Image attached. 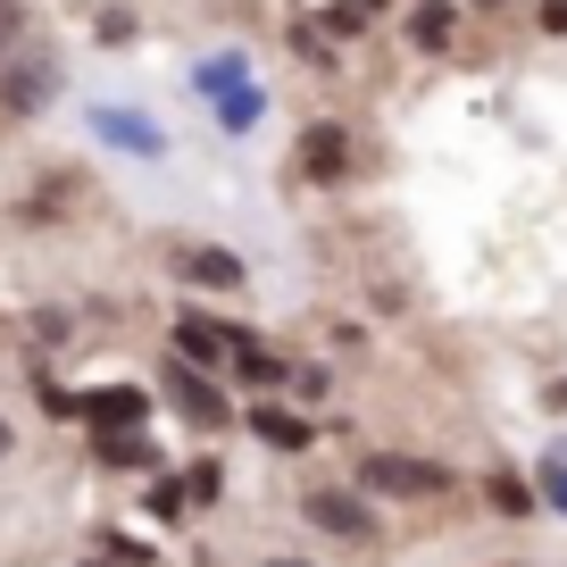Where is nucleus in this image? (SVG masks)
I'll use <instances>...</instances> for the list:
<instances>
[{
	"label": "nucleus",
	"mask_w": 567,
	"mask_h": 567,
	"mask_svg": "<svg viewBox=\"0 0 567 567\" xmlns=\"http://www.w3.org/2000/svg\"><path fill=\"white\" fill-rule=\"evenodd\" d=\"M451 484L460 476L443 460H417V451H368L359 460V493L368 501H443Z\"/></svg>",
	"instance_id": "f257e3e1"
},
{
	"label": "nucleus",
	"mask_w": 567,
	"mask_h": 567,
	"mask_svg": "<svg viewBox=\"0 0 567 567\" xmlns=\"http://www.w3.org/2000/svg\"><path fill=\"white\" fill-rule=\"evenodd\" d=\"M309 526L318 534H334V543H375L384 534V517H375V501L359 493V484H309Z\"/></svg>",
	"instance_id": "f03ea898"
},
{
	"label": "nucleus",
	"mask_w": 567,
	"mask_h": 567,
	"mask_svg": "<svg viewBox=\"0 0 567 567\" xmlns=\"http://www.w3.org/2000/svg\"><path fill=\"white\" fill-rule=\"evenodd\" d=\"M75 401H84L92 434H142L151 425V392L142 384H101V392H75Z\"/></svg>",
	"instance_id": "7ed1b4c3"
},
{
	"label": "nucleus",
	"mask_w": 567,
	"mask_h": 567,
	"mask_svg": "<svg viewBox=\"0 0 567 567\" xmlns=\"http://www.w3.org/2000/svg\"><path fill=\"white\" fill-rule=\"evenodd\" d=\"M234 334H243V326H226V318H200V309H184L176 318V359L184 368H234Z\"/></svg>",
	"instance_id": "20e7f679"
},
{
	"label": "nucleus",
	"mask_w": 567,
	"mask_h": 567,
	"mask_svg": "<svg viewBox=\"0 0 567 567\" xmlns=\"http://www.w3.org/2000/svg\"><path fill=\"white\" fill-rule=\"evenodd\" d=\"M176 276H184V284H200V292H243L250 267L234 259L226 243H184V250H176Z\"/></svg>",
	"instance_id": "39448f33"
},
{
	"label": "nucleus",
	"mask_w": 567,
	"mask_h": 567,
	"mask_svg": "<svg viewBox=\"0 0 567 567\" xmlns=\"http://www.w3.org/2000/svg\"><path fill=\"white\" fill-rule=\"evenodd\" d=\"M51 92H59L51 59H18V68H0V117H34Z\"/></svg>",
	"instance_id": "423d86ee"
},
{
	"label": "nucleus",
	"mask_w": 567,
	"mask_h": 567,
	"mask_svg": "<svg viewBox=\"0 0 567 567\" xmlns=\"http://www.w3.org/2000/svg\"><path fill=\"white\" fill-rule=\"evenodd\" d=\"M167 392H176V409H184V417L200 425V434H217V425L234 417V409H226V392H217V384H209L200 368H184V359L167 368Z\"/></svg>",
	"instance_id": "0eeeda50"
},
{
	"label": "nucleus",
	"mask_w": 567,
	"mask_h": 567,
	"mask_svg": "<svg viewBox=\"0 0 567 567\" xmlns=\"http://www.w3.org/2000/svg\"><path fill=\"white\" fill-rule=\"evenodd\" d=\"M301 176H318V184L351 176V125H334V117L309 125V134H301Z\"/></svg>",
	"instance_id": "6e6552de"
},
{
	"label": "nucleus",
	"mask_w": 567,
	"mask_h": 567,
	"mask_svg": "<svg viewBox=\"0 0 567 567\" xmlns=\"http://www.w3.org/2000/svg\"><path fill=\"white\" fill-rule=\"evenodd\" d=\"M92 125H101L109 142H117V151H134V159H159L167 142H159V125L142 117V109H92Z\"/></svg>",
	"instance_id": "1a4fd4ad"
},
{
	"label": "nucleus",
	"mask_w": 567,
	"mask_h": 567,
	"mask_svg": "<svg viewBox=\"0 0 567 567\" xmlns=\"http://www.w3.org/2000/svg\"><path fill=\"white\" fill-rule=\"evenodd\" d=\"M250 434H259L267 451H309V443H318V425H309V417H292V409H276V401H259V409H250Z\"/></svg>",
	"instance_id": "9d476101"
},
{
	"label": "nucleus",
	"mask_w": 567,
	"mask_h": 567,
	"mask_svg": "<svg viewBox=\"0 0 567 567\" xmlns=\"http://www.w3.org/2000/svg\"><path fill=\"white\" fill-rule=\"evenodd\" d=\"M234 375H243V384H259V392H276L292 368H284V351H267V342L243 326V334H234Z\"/></svg>",
	"instance_id": "9b49d317"
},
{
	"label": "nucleus",
	"mask_w": 567,
	"mask_h": 567,
	"mask_svg": "<svg viewBox=\"0 0 567 567\" xmlns=\"http://www.w3.org/2000/svg\"><path fill=\"white\" fill-rule=\"evenodd\" d=\"M409 42H417V51H443L451 42V0H425L417 18H409Z\"/></svg>",
	"instance_id": "f8f14e48"
},
{
	"label": "nucleus",
	"mask_w": 567,
	"mask_h": 567,
	"mask_svg": "<svg viewBox=\"0 0 567 567\" xmlns=\"http://www.w3.org/2000/svg\"><path fill=\"white\" fill-rule=\"evenodd\" d=\"M92 460H109V467H151V443H142V434H92Z\"/></svg>",
	"instance_id": "ddd939ff"
},
{
	"label": "nucleus",
	"mask_w": 567,
	"mask_h": 567,
	"mask_svg": "<svg viewBox=\"0 0 567 567\" xmlns=\"http://www.w3.org/2000/svg\"><path fill=\"white\" fill-rule=\"evenodd\" d=\"M484 493H493V509H501V517H526V509H534V484H526V476H493Z\"/></svg>",
	"instance_id": "4468645a"
},
{
	"label": "nucleus",
	"mask_w": 567,
	"mask_h": 567,
	"mask_svg": "<svg viewBox=\"0 0 567 567\" xmlns=\"http://www.w3.org/2000/svg\"><path fill=\"white\" fill-rule=\"evenodd\" d=\"M534 493H543L550 509L567 517V443H559V451H550V460H543V476H534Z\"/></svg>",
	"instance_id": "2eb2a0df"
},
{
	"label": "nucleus",
	"mask_w": 567,
	"mask_h": 567,
	"mask_svg": "<svg viewBox=\"0 0 567 567\" xmlns=\"http://www.w3.org/2000/svg\"><path fill=\"white\" fill-rule=\"evenodd\" d=\"M217 484H226V476H217V460H193V476H184V493H193V501H217Z\"/></svg>",
	"instance_id": "dca6fc26"
},
{
	"label": "nucleus",
	"mask_w": 567,
	"mask_h": 567,
	"mask_svg": "<svg viewBox=\"0 0 567 567\" xmlns=\"http://www.w3.org/2000/svg\"><path fill=\"white\" fill-rule=\"evenodd\" d=\"M9 42H25V0H0V51Z\"/></svg>",
	"instance_id": "f3484780"
},
{
	"label": "nucleus",
	"mask_w": 567,
	"mask_h": 567,
	"mask_svg": "<svg viewBox=\"0 0 567 567\" xmlns=\"http://www.w3.org/2000/svg\"><path fill=\"white\" fill-rule=\"evenodd\" d=\"M543 34H567V0H543Z\"/></svg>",
	"instance_id": "a211bd4d"
},
{
	"label": "nucleus",
	"mask_w": 567,
	"mask_h": 567,
	"mask_svg": "<svg viewBox=\"0 0 567 567\" xmlns=\"http://www.w3.org/2000/svg\"><path fill=\"white\" fill-rule=\"evenodd\" d=\"M259 567H309V559H292V550H284V559H259Z\"/></svg>",
	"instance_id": "6ab92c4d"
},
{
	"label": "nucleus",
	"mask_w": 567,
	"mask_h": 567,
	"mask_svg": "<svg viewBox=\"0 0 567 567\" xmlns=\"http://www.w3.org/2000/svg\"><path fill=\"white\" fill-rule=\"evenodd\" d=\"M9 443H18V434H9V425H0V460H9Z\"/></svg>",
	"instance_id": "aec40b11"
},
{
	"label": "nucleus",
	"mask_w": 567,
	"mask_h": 567,
	"mask_svg": "<svg viewBox=\"0 0 567 567\" xmlns=\"http://www.w3.org/2000/svg\"><path fill=\"white\" fill-rule=\"evenodd\" d=\"M476 9H509V0H476Z\"/></svg>",
	"instance_id": "412c9836"
}]
</instances>
